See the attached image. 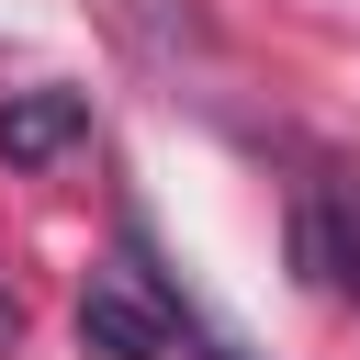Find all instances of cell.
<instances>
[{"label": "cell", "mask_w": 360, "mask_h": 360, "mask_svg": "<svg viewBox=\"0 0 360 360\" xmlns=\"http://www.w3.org/2000/svg\"><path fill=\"white\" fill-rule=\"evenodd\" d=\"M79 349L90 360H169L180 349V304L135 270V259H101L79 281Z\"/></svg>", "instance_id": "1"}, {"label": "cell", "mask_w": 360, "mask_h": 360, "mask_svg": "<svg viewBox=\"0 0 360 360\" xmlns=\"http://www.w3.org/2000/svg\"><path fill=\"white\" fill-rule=\"evenodd\" d=\"M90 146V90H11L0 101V158L11 169H56V158H79Z\"/></svg>", "instance_id": "3"}, {"label": "cell", "mask_w": 360, "mask_h": 360, "mask_svg": "<svg viewBox=\"0 0 360 360\" xmlns=\"http://www.w3.org/2000/svg\"><path fill=\"white\" fill-rule=\"evenodd\" d=\"M22 349V292H11V270H0V360Z\"/></svg>", "instance_id": "4"}, {"label": "cell", "mask_w": 360, "mask_h": 360, "mask_svg": "<svg viewBox=\"0 0 360 360\" xmlns=\"http://www.w3.org/2000/svg\"><path fill=\"white\" fill-rule=\"evenodd\" d=\"M202 360H236V349H202Z\"/></svg>", "instance_id": "5"}, {"label": "cell", "mask_w": 360, "mask_h": 360, "mask_svg": "<svg viewBox=\"0 0 360 360\" xmlns=\"http://www.w3.org/2000/svg\"><path fill=\"white\" fill-rule=\"evenodd\" d=\"M292 270L338 304H360V169H315L292 191Z\"/></svg>", "instance_id": "2"}]
</instances>
